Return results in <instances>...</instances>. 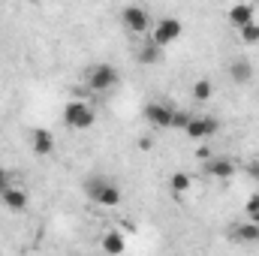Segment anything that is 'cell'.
I'll return each instance as SVG.
<instances>
[{
    "instance_id": "6",
    "label": "cell",
    "mask_w": 259,
    "mask_h": 256,
    "mask_svg": "<svg viewBox=\"0 0 259 256\" xmlns=\"http://www.w3.org/2000/svg\"><path fill=\"white\" fill-rule=\"evenodd\" d=\"M121 18H124L127 30H133V33H145V30L151 27V15H148V9H142V6H124Z\"/></svg>"
},
{
    "instance_id": "3",
    "label": "cell",
    "mask_w": 259,
    "mask_h": 256,
    "mask_svg": "<svg viewBox=\"0 0 259 256\" xmlns=\"http://www.w3.org/2000/svg\"><path fill=\"white\" fill-rule=\"evenodd\" d=\"M184 33V24L178 21V18H172V15H166V18H160L157 24H154V33H151V42L157 46V49H166V46H172L178 36Z\"/></svg>"
},
{
    "instance_id": "21",
    "label": "cell",
    "mask_w": 259,
    "mask_h": 256,
    "mask_svg": "<svg viewBox=\"0 0 259 256\" xmlns=\"http://www.w3.org/2000/svg\"><path fill=\"white\" fill-rule=\"evenodd\" d=\"M9 187H12V184H9V172H6V169H0V196L9 190Z\"/></svg>"
},
{
    "instance_id": "5",
    "label": "cell",
    "mask_w": 259,
    "mask_h": 256,
    "mask_svg": "<svg viewBox=\"0 0 259 256\" xmlns=\"http://www.w3.org/2000/svg\"><path fill=\"white\" fill-rule=\"evenodd\" d=\"M217 130H220L217 118H211V115H193V121L187 124V130H184V133H187L193 142H205V139H211Z\"/></svg>"
},
{
    "instance_id": "9",
    "label": "cell",
    "mask_w": 259,
    "mask_h": 256,
    "mask_svg": "<svg viewBox=\"0 0 259 256\" xmlns=\"http://www.w3.org/2000/svg\"><path fill=\"white\" fill-rule=\"evenodd\" d=\"M103 253H109V256H121L124 250H127V238L118 232V229H109V232H103Z\"/></svg>"
},
{
    "instance_id": "2",
    "label": "cell",
    "mask_w": 259,
    "mask_h": 256,
    "mask_svg": "<svg viewBox=\"0 0 259 256\" xmlns=\"http://www.w3.org/2000/svg\"><path fill=\"white\" fill-rule=\"evenodd\" d=\"M94 121H97V115L84 100H72L64 106V124L69 130H88L94 127Z\"/></svg>"
},
{
    "instance_id": "22",
    "label": "cell",
    "mask_w": 259,
    "mask_h": 256,
    "mask_svg": "<svg viewBox=\"0 0 259 256\" xmlns=\"http://www.w3.org/2000/svg\"><path fill=\"white\" fill-rule=\"evenodd\" d=\"M196 160H202V163H208V160H211V154H208V148H205V145H199V148H196Z\"/></svg>"
},
{
    "instance_id": "16",
    "label": "cell",
    "mask_w": 259,
    "mask_h": 256,
    "mask_svg": "<svg viewBox=\"0 0 259 256\" xmlns=\"http://www.w3.org/2000/svg\"><path fill=\"white\" fill-rule=\"evenodd\" d=\"M169 190H172V196H184V193L190 190V175L187 172H175L169 178Z\"/></svg>"
},
{
    "instance_id": "4",
    "label": "cell",
    "mask_w": 259,
    "mask_h": 256,
    "mask_svg": "<svg viewBox=\"0 0 259 256\" xmlns=\"http://www.w3.org/2000/svg\"><path fill=\"white\" fill-rule=\"evenodd\" d=\"M88 84H91V91H97V94H109L115 84H118V69L112 64H97L88 69Z\"/></svg>"
},
{
    "instance_id": "14",
    "label": "cell",
    "mask_w": 259,
    "mask_h": 256,
    "mask_svg": "<svg viewBox=\"0 0 259 256\" xmlns=\"http://www.w3.org/2000/svg\"><path fill=\"white\" fill-rule=\"evenodd\" d=\"M232 238L238 241V244H253V241H259V223H241V226H235L232 229Z\"/></svg>"
},
{
    "instance_id": "15",
    "label": "cell",
    "mask_w": 259,
    "mask_h": 256,
    "mask_svg": "<svg viewBox=\"0 0 259 256\" xmlns=\"http://www.w3.org/2000/svg\"><path fill=\"white\" fill-rule=\"evenodd\" d=\"M160 55H163V49H157L151 39L139 49V64H145V66H151V64H157L160 61Z\"/></svg>"
},
{
    "instance_id": "13",
    "label": "cell",
    "mask_w": 259,
    "mask_h": 256,
    "mask_svg": "<svg viewBox=\"0 0 259 256\" xmlns=\"http://www.w3.org/2000/svg\"><path fill=\"white\" fill-rule=\"evenodd\" d=\"M0 202H3L9 211H24V208H27V190H21V187H9V190L0 196Z\"/></svg>"
},
{
    "instance_id": "20",
    "label": "cell",
    "mask_w": 259,
    "mask_h": 256,
    "mask_svg": "<svg viewBox=\"0 0 259 256\" xmlns=\"http://www.w3.org/2000/svg\"><path fill=\"white\" fill-rule=\"evenodd\" d=\"M193 121V115L190 112H184V109H175L172 112V127H178V130H187V124Z\"/></svg>"
},
{
    "instance_id": "7",
    "label": "cell",
    "mask_w": 259,
    "mask_h": 256,
    "mask_svg": "<svg viewBox=\"0 0 259 256\" xmlns=\"http://www.w3.org/2000/svg\"><path fill=\"white\" fill-rule=\"evenodd\" d=\"M172 112H175V109H169L166 103H148V106H145V118H148V124L157 127V130L172 127Z\"/></svg>"
},
{
    "instance_id": "8",
    "label": "cell",
    "mask_w": 259,
    "mask_h": 256,
    "mask_svg": "<svg viewBox=\"0 0 259 256\" xmlns=\"http://www.w3.org/2000/svg\"><path fill=\"white\" fill-rule=\"evenodd\" d=\"M226 21L232 24V27H247V24H253V6L250 3H235V6H229V12H226Z\"/></svg>"
},
{
    "instance_id": "17",
    "label": "cell",
    "mask_w": 259,
    "mask_h": 256,
    "mask_svg": "<svg viewBox=\"0 0 259 256\" xmlns=\"http://www.w3.org/2000/svg\"><path fill=\"white\" fill-rule=\"evenodd\" d=\"M211 94H214V84L208 81V78H199L193 84V100L196 103H205V100H211Z\"/></svg>"
},
{
    "instance_id": "11",
    "label": "cell",
    "mask_w": 259,
    "mask_h": 256,
    "mask_svg": "<svg viewBox=\"0 0 259 256\" xmlns=\"http://www.w3.org/2000/svg\"><path fill=\"white\" fill-rule=\"evenodd\" d=\"M30 145H33V151L36 154H52L55 151V136L49 133V130H42V127H36L33 133H30Z\"/></svg>"
},
{
    "instance_id": "10",
    "label": "cell",
    "mask_w": 259,
    "mask_h": 256,
    "mask_svg": "<svg viewBox=\"0 0 259 256\" xmlns=\"http://www.w3.org/2000/svg\"><path fill=\"white\" fill-rule=\"evenodd\" d=\"M205 172H208L211 178H232V175H235V163L226 160V157H214V160L205 163Z\"/></svg>"
},
{
    "instance_id": "1",
    "label": "cell",
    "mask_w": 259,
    "mask_h": 256,
    "mask_svg": "<svg viewBox=\"0 0 259 256\" xmlns=\"http://www.w3.org/2000/svg\"><path fill=\"white\" fill-rule=\"evenodd\" d=\"M84 196H88L91 202L103 205V208H115V205L121 202V190H118V184H112V181L103 178V175L84 181Z\"/></svg>"
},
{
    "instance_id": "12",
    "label": "cell",
    "mask_w": 259,
    "mask_h": 256,
    "mask_svg": "<svg viewBox=\"0 0 259 256\" xmlns=\"http://www.w3.org/2000/svg\"><path fill=\"white\" fill-rule=\"evenodd\" d=\"M229 78H232L235 84H247V81L253 78V64H250L247 58L232 61V64H229Z\"/></svg>"
},
{
    "instance_id": "18",
    "label": "cell",
    "mask_w": 259,
    "mask_h": 256,
    "mask_svg": "<svg viewBox=\"0 0 259 256\" xmlns=\"http://www.w3.org/2000/svg\"><path fill=\"white\" fill-rule=\"evenodd\" d=\"M244 214H247L250 223H259V193H253V196L244 202Z\"/></svg>"
},
{
    "instance_id": "19",
    "label": "cell",
    "mask_w": 259,
    "mask_h": 256,
    "mask_svg": "<svg viewBox=\"0 0 259 256\" xmlns=\"http://www.w3.org/2000/svg\"><path fill=\"white\" fill-rule=\"evenodd\" d=\"M238 33H241V42H247V46H256V42H259V24H256V21H253V24H247V27H241Z\"/></svg>"
},
{
    "instance_id": "23",
    "label": "cell",
    "mask_w": 259,
    "mask_h": 256,
    "mask_svg": "<svg viewBox=\"0 0 259 256\" xmlns=\"http://www.w3.org/2000/svg\"><path fill=\"white\" fill-rule=\"evenodd\" d=\"M250 172H253V175L259 178V163H253V166H250Z\"/></svg>"
}]
</instances>
